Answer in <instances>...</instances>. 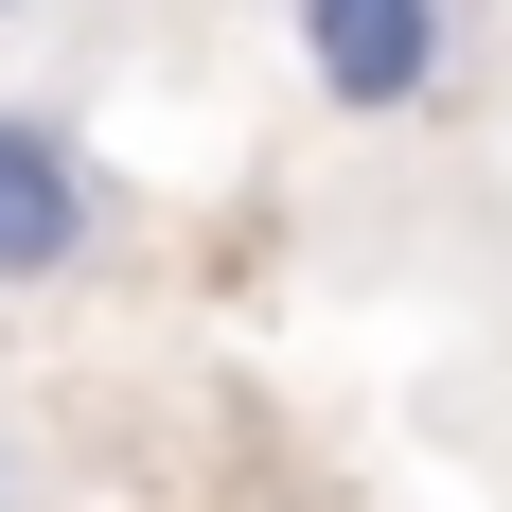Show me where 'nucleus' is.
I'll list each match as a JSON object with an SVG mask.
<instances>
[{
  "label": "nucleus",
  "mask_w": 512,
  "mask_h": 512,
  "mask_svg": "<svg viewBox=\"0 0 512 512\" xmlns=\"http://www.w3.org/2000/svg\"><path fill=\"white\" fill-rule=\"evenodd\" d=\"M89 248H106V177L71 142V106L0 89V283H71Z\"/></svg>",
  "instance_id": "2"
},
{
  "label": "nucleus",
  "mask_w": 512,
  "mask_h": 512,
  "mask_svg": "<svg viewBox=\"0 0 512 512\" xmlns=\"http://www.w3.org/2000/svg\"><path fill=\"white\" fill-rule=\"evenodd\" d=\"M283 36H301L318 106L407 124V106H442V71H460V0H283Z\"/></svg>",
  "instance_id": "1"
},
{
  "label": "nucleus",
  "mask_w": 512,
  "mask_h": 512,
  "mask_svg": "<svg viewBox=\"0 0 512 512\" xmlns=\"http://www.w3.org/2000/svg\"><path fill=\"white\" fill-rule=\"evenodd\" d=\"M0 512H18V477H0Z\"/></svg>",
  "instance_id": "3"
}]
</instances>
